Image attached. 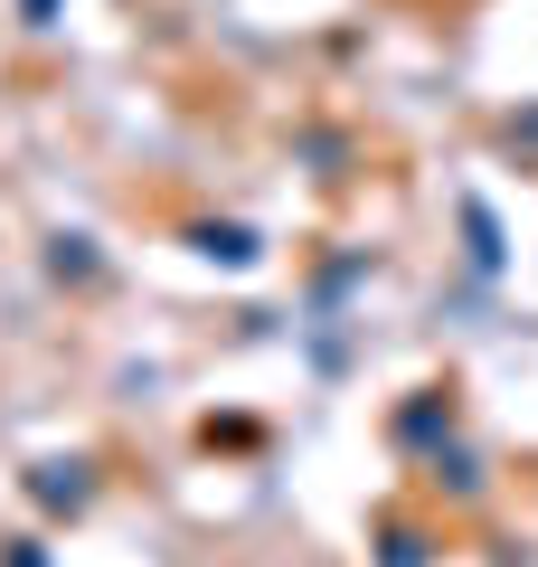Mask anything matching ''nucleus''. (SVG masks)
Listing matches in <instances>:
<instances>
[{
  "mask_svg": "<svg viewBox=\"0 0 538 567\" xmlns=\"http://www.w3.org/2000/svg\"><path fill=\"white\" fill-rule=\"evenodd\" d=\"M29 502H39V511H85V502H95V464H85V454L39 464V473H29Z\"/></svg>",
  "mask_w": 538,
  "mask_h": 567,
  "instance_id": "f257e3e1",
  "label": "nucleus"
},
{
  "mask_svg": "<svg viewBox=\"0 0 538 567\" xmlns=\"http://www.w3.org/2000/svg\"><path fill=\"white\" fill-rule=\"evenodd\" d=\"M199 256L208 265H256V227H199Z\"/></svg>",
  "mask_w": 538,
  "mask_h": 567,
  "instance_id": "f03ea898",
  "label": "nucleus"
},
{
  "mask_svg": "<svg viewBox=\"0 0 538 567\" xmlns=\"http://www.w3.org/2000/svg\"><path fill=\"white\" fill-rule=\"evenodd\" d=\"M435 425H454V406H435V388H425V398L397 416V445H435Z\"/></svg>",
  "mask_w": 538,
  "mask_h": 567,
  "instance_id": "7ed1b4c3",
  "label": "nucleus"
},
{
  "mask_svg": "<svg viewBox=\"0 0 538 567\" xmlns=\"http://www.w3.org/2000/svg\"><path fill=\"white\" fill-rule=\"evenodd\" d=\"M379 567H425V539H416V529H387V558Z\"/></svg>",
  "mask_w": 538,
  "mask_h": 567,
  "instance_id": "20e7f679",
  "label": "nucleus"
},
{
  "mask_svg": "<svg viewBox=\"0 0 538 567\" xmlns=\"http://www.w3.org/2000/svg\"><path fill=\"white\" fill-rule=\"evenodd\" d=\"M10 567H48V558H39V539H10Z\"/></svg>",
  "mask_w": 538,
  "mask_h": 567,
  "instance_id": "39448f33",
  "label": "nucleus"
},
{
  "mask_svg": "<svg viewBox=\"0 0 538 567\" xmlns=\"http://www.w3.org/2000/svg\"><path fill=\"white\" fill-rule=\"evenodd\" d=\"M48 10H58V0H29V29H48Z\"/></svg>",
  "mask_w": 538,
  "mask_h": 567,
  "instance_id": "423d86ee",
  "label": "nucleus"
}]
</instances>
